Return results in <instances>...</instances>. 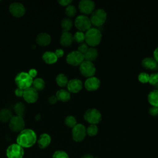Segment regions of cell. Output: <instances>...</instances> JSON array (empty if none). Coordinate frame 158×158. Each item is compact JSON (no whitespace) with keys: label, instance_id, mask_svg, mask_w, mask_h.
<instances>
[{"label":"cell","instance_id":"obj_1","mask_svg":"<svg viewBox=\"0 0 158 158\" xmlns=\"http://www.w3.org/2000/svg\"><path fill=\"white\" fill-rule=\"evenodd\" d=\"M36 141V135L31 129H23L20 132L17 138V144L21 147L30 148Z\"/></svg>","mask_w":158,"mask_h":158},{"label":"cell","instance_id":"obj_2","mask_svg":"<svg viewBox=\"0 0 158 158\" xmlns=\"http://www.w3.org/2000/svg\"><path fill=\"white\" fill-rule=\"evenodd\" d=\"M102 38V35L99 30L96 28H90L85 33V41L87 45L94 47L98 45Z\"/></svg>","mask_w":158,"mask_h":158},{"label":"cell","instance_id":"obj_3","mask_svg":"<svg viewBox=\"0 0 158 158\" xmlns=\"http://www.w3.org/2000/svg\"><path fill=\"white\" fill-rule=\"evenodd\" d=\"M33 81V79L29 75V74L23 72L19 73L15 78V82L18 88L23 90L30 88L32 85Z\"/></svg>","mask_w":158,"mask_h":158},{"label":"cell","instance_id":"obj_4","mask_svg":"<svg viewBox=\"0 0 158 158\" xmlns=\"http://www.w3.org/2000/svg\"><path fill=\"white\" fill-rule=\"evenodd\" d=\"M106 17L107 14L106 11L102 9H98L91 13L89 19L91 24L96 27H99L106 22Z\"/></svg>","mask_w":158,"mask_h":158},{"label":"cell","instance_id":"obj_5","mask_svg":"<svg viewBox=\"0 0 158 158\" xmlns=\"http://www.w3.org/2000/svg\"><path fill=\"white\" fill-rule=\"evenodd\" d=\"M101 114L94 108L88 109L84 114V118L90 124L96 125L101 120Z\"/></svg>","mask_w":158,"mask_h":158},{"label":"cell","instance_id":"obj_6","mask_svg":"<svg viewBox=\"0 0 158 158\" xmlns=\"http://www.w3.org/2000/svg\"><path fill=\"white\" fill-rule=\"evenodd\" d=\"M75 25L80 31H86L91 28V23L89 17L85 15L77 16L75 20Z\"/></svg>","mask_w":158,"mask_h":158},{"label":"cell","instance_id":"obj_7","mask_svg":"<svg viewBox=\"0 0 158 158\" xmlns=\"http://www.w3.org/2000/svg\"><path fill=\"white\" fill-rule=\"evenodd\" d=\"M84 60L83 54L78 51H73L69 52L66 57L67 62L73 66L80 65Z\"/></svg>","mask_w":158,"mask_h":158},{"label":"cell","instance_id":"obj_8","mask_svg":"<svg viewBox=\"0 0 158 158\" xmlns=\"http://www.w3.org/2000/svg\"><path fill=\"white\" fill-rule=\"evenodd\" d=\"M23 154V148L18 144H12L6 150L7 158H22Z\"/></svg>","mask_w":158,"mask_h":158},{"label":"cell","instance_id":"obj_9","mask_svg":"<svg viewBox=\"0 0 158 158\" xmlns=\"http://www.w3.org/2000/svg\"><path fill=\"white\" fill-rule=\"evenodd\" d=\"M81 73L86 77H93L96 73V68L92 62L84 60L79 67Z\"/></svg>","mask_w":158,"mask_h":158},{"label":"cell","instance_id":"obj_10","mask_svg":"<svg viewBox=\"0 0 158 158\" xmlns=\"http://www.w3.org/2000/svg\"><path fill=\"white\" fill-rule=\"evenodd\" d=\"M10 129L14 132H20L25 127V122L22 117L15 115L13 116L9 124Z\"/></svg>","mask_w":158,"mask_h":158},{"label":"cell","instance_id":"obj_11","mask_svg":"<svg viewBox=\"0 0 158 158\" xmlns=\"http://www.w3.org/2000/svg\"><path fill=\"white\" fill-rule=\"evenodd\" d=\"M72 133L73 139L77 142H80L85 138L86 134V130L83 125L78 123L72 128Z\"/></svg>","mask_w":158,"mask_h":158},{"label":"cell","instance_id":"obj_12","mask_svg":"<svg viewBox=\"0 0 158 158\" xmlns=\"http://www.w3.org/2000/svg\"><path fill=\"white\" fill-rule=\"evenodd\" d=\"M10 13L15 17H22L25 12V8L24 6L20 2H13L10 4L9 7Z\"/></svg>","mask_w":158,"mask_h":158},{"label":"cell","instance_id":"obj_13","mask_svg":"<svg viewBox=\"0 0 158 158\" xmlns=\"http://www.w3.org/2000/svg\"><path fill=\"white\" fill-rule=\"evenodd\" d=\"M94 2L91 0H81L78 4L80 11L85 14H91L94 9Z\"/></svg>","mask_w":158,"mask_h":158},{"label":"cell","instance_id":"obj_14","mask_svg":"<svg viewBox=\"0 0 158 158\" xmlns=\"http://www.w3.org/2000/svg\"><path fill=\"white\" fill-rule=\"evenodd\" d=\"M23 98L28 103H33L36 102L38 98V91L33 88L30 87L23 91Z\"/></svg>","mask_w":158,"mask_h":158},{"label":"cell","instance_id":"obj_15","mask_svg":"<svg viewBox=\"0 0 158 158\" xmlns=\"http://www.w3.org/2000/svg\"><path fill=\"white\" fill-rule=\"evenodd\" d=\"M85 87L88 91H95L100 86V80L95 77L88 78L85 81Z\"/></svg>","mask_w":158,"mask_h":158},{"label":"cell","instance_id":"obj_16","mask_svg":"<svg viewBox=\"0 0 158 158\" xmlns=\"http://www.w3.org/2000/svg\"><path fill=\"white\" fill-rule=\"evenodd\" d=\"M67 89L69 92L76 93L82 89V81L78 78H73L69 81L67 83Z\"/></svg>","mask_w":158,"mask_h":158},{"label":"cell","instance_id":"obj_17","mask_svg":"<svg viewBox=\"0 0 158 158\" xmlns=\"http://www.w3.org/2000/svg\"><path fill=\"white\" fill-rule=\"evenodd\" d=\"M142 65L146 69L154 70L158 69V63L153 57H145L142 60Z\"/></svg>","mask_w":158,"mask_h":158},{"label":"cell","instance_id":"obj_18","mask_svg":"<svg viewBox=\"0 0 158 158\" xmlns=\"http://www.w3.org/2000/svg\"><path fill=\"white\" fill-rule=\"evenodd\" d=\"M51 41V36L46 33H41L38 34L36 38V41L37 44L42 46H46L49 44Z\"/></svg>","mask_w":158,"mask_h":158},{"label":"cell","instance_id":"obj_19","mask_svg":"<svg viewBox=\"0 0 158 158\" xmlns=\"http://www.w3.org/2000/svg\"><path fill=\"white\" fill-rule=\"evenodd\" d=\"M51 136L47 133H43L40 135L39 139H38V146L41 149H44L47 148L51 143Z\"/></svg>","mask_w":158,"mask_h":158},{"label":"cell","instance_id":"obj_20","mask_svg":"<svg viewBox=\"0 0 158 158\" xmlns=\"http://www.w3.org/2000/svg\"><path fill=\"white\" fill-rule=\"evenodd\" d=\"M73 41V35L69 32H63L60 38V43L63 46H70Z\"/></svg>","mask_w":158,"mask_h":158},{"label":"cell","instance_id":"obj_21","mask_svg":"<svg viewBox=\"0 0 158 158\" xmlns=\"http://www.w3.org/2000/svg\"><path fill=\"white\" fill-rule=\"evenodd\" d=\"M98 55V50L93 47H91V48H88L87 51L83 55L84 59H85V60L92 62L97 58Z\"/></svg>","mask_w":158,"mask_h":158},{"label":"cell","instance_id":"obj_22","mask_svg":"<svg viewBox=\"0 0 158 158\" xmlns=\"http://www.w3.org/2000/svg\"><path fill=\"white\" fill-rule=\"evenodd\" d=\"M43 60L48 64H52L57 62V57L54 52L51 51L45 52L42 56Z\"/></svg>","mask_w":158,"mask_h":158},{"label":"cell","instance_id":"obj_23","mask_svg":"<svg viewBox=\"0 0 158 158\" xmlns=\"http://www.w3.org/2000/svg\"><path fill=\"white\" fill-rule=\"evenodd\" d=\"M56 96L57 100L62 102H67L70 99V93L66 89H61L56 92Z\"/></svg>","mask_w":158,"mask_h":158},{"label":"cell","instance_id":"obj_24","mask_svg":"<svg viewBox=\"0 0 158 158\" xmlns=\"http://www.w3.org/2000/svg\"><path fill=\"white\" fill-rule=\"evenodd\" d=\"M148 102L154 107H158V91L154 89L149 92L148 96Z\"/></svg>","mask_w":158,"mask_h":158},{"label":"cell","instance_id":"obj_25","mask_svg":"<svg viewBox=\"0 0 158 158\" xmlns=\"http://www.w3.org/2000/svg\"><path fill=\"white\" fill-rule=\"evenodd\" d=\"M12 117L11 111L8 109H2L0 110V121L2 122H9Z\"/></svg>","mask_w":158,"mask_h":158},{"label":"cell","instance_id":"obj_26","mask_svg":"<svg viewBox=\"0 0 158 158\" xmlns=\"http://www.w3.org/2000/svg\"><path fill=\"white\" fill-rule=\"evenodd\" d=\"M45 82L41 78H37L33 80L32 83V88L36 89L37 91H41L44 88Z\"/></svg>","mask_w":158,"mask_h":158},{"label":"cell","instance_id":"obj_27","mask_svg":"<svg viewBox=\"0 0 158 158\" xmlns=\"http://www.w3.org/2000/svg\"><path fill=\"white\" fill-rule=\"evenodd\" d=\"M57 84L60 87H64L67 85L69 82L67 76L64 73H59L57 75L56 78Z\"/></svg>","mask_w":158,"mask_h":158},{"label":"cell","instance_id":"obj_28","mask_svg":"<svg viewBox=\"0 0 158 158\" xmlns=\"http://www.w3.org/2000/svg\"><path fill=\"white\" fill-rule=\"evenodd\" d=\"M72 21L69 18H64L61 22V27L63 32L69 31L72 27Z\"/></svg>","mask_w":158,"mask_h":158},{"label":"cell","instance_id":"obj_29","mask_svg":"<svg viewBox=\"0 0 158 158\" xmlns=\"http://www.w3.org/2000/svg\"><path fill=\"white\" fill-rule=\"evenodd\" d=\"M14 109L17 115L22 117L25 110V107L22 102H17L15 104Z\"/></svg>","mask_w":158,"mask_h":158},{"label":"cell","instance_id":"obj_30","mask_svg":"<svg viewBox=\"0 0 158 158\" xmlns=\"http://www.w3.org/2000/svg\"><path fill=\"white\" fill-rule=\"evenodd\" d=\"M73 41L78 43H83V42L85 40V34H84L83 32L78 31L75 33V34L73 36Z\"/></svg>","mask_w":158,"mask_h":158},{"label":"cell","instance_id":"obj_31","mask_svg":"<svg viewBox=\"0 0 158 158\" xmlns=\"http://www.w3.org/2000/svg\"><path fill=\"white\" fill-rule=\"evenodd\" d=\"M65 14L69 17H72L75 16V15L77 13V9L75 8V7L72 4H69V6H67L65 8Z\"/></svg>","mask_w":158,"mask_h":158},{"label":"cell","instance_id":"obj_32","mask_svg":"<svg viewBox=\"0 0 158 158\" xmlns=\"http://www.w3.org/2000/svg\"><path fill=\"white\" fill-rule=\"evenodd\" d=\"M65 123L67 127L70 128L74 127L77 124L75 118L72 115H69L65 118Z\"/></svg>","mask_w":158,"mask_h":158},{"label":"cell","instance_id":"obj_33","mask_svg":"<svg viewBox=\"0 0 158 158\" xmlns=\"http://www.w3.org/2000/svg\"><path fill=\"white\" fill-rule=\"evenodd\" d=\"M98 128L96 125L91 124L86 129V133L90 136H93L96 135L98 133Z\"/></svg>","mask_w":158,"mask_h":158},{"label":"cell","instance_id":"obj_34","mask_svg":"<svg viewBox=\"0 0 158 158\" xmlns=\"http://www.w3.org/2000/svg\"><path fill=\"white\" fill-rule=\"evenodd\" d=\"M151 85L156 86L158 85V73H154L149 75V79L148 81Z\"/></svg>","mask_w":158,"mask_h":158},{"label":"cell","instance_id":"obj_35","mask_svg":"<svg viewBox=\"0 0 158 158\" xmlns=\"http://www.w3.org/2000/svg\"><path fill=\"white\" fill-rule=\"evenodd\" d=\"M138 78V80L141 83H147L149 81V75L146 72H141L139 74Z\"/></svg>","mask_w":158,"mask_h":158},{"label":"cell","instance_id":"obj_36","mask_svg":"<svg viewBox=\"0 0 158 158\" xmlns=\"http://www.w3.org/2000/svg\"><path fill=\"white\" fill-rule=\"evenodd\" d=\"M52 158H69L68 154L63 151H56L53 156Z\"/></svg>","mask_w":158,"mask_h":158},{"label":"cell","instance_id":"obj_37","mask_svg":"<svg viewBox=\"0 0 158 158\" xmlns=\"http://www.w3.org/2000/svg\"><path fill=\"white\" fill-rule=\"evenodd\" d=\"M88 46L87 45L86 43H81L80 44V45L78 47V51H79L80 52H81V54H83V55L85 54V52L87 51V50L88 49Z\"/></svg>","mask_w":158,"mask_h":158},{"label":"cell","instance_id":"obj_38","mask_svg":"<svg viewBox=\"0 0 158 158\" xmlns=\"http://www.w3.org/2000/svg\"><path fill=\"white\" fill-rule=\"evenodd\" d=\"M149 113L152 116H156L158 115V107L152 106L149 109Z\"/></svg>","mask_w":158,"mask_h":158},{"label":"cell","instance_id":"obj_39","mask_svg":"<svg viewBox=\"0 0 158 158\" xmlns=\"http://www.w3.org/2000/svg\"><path fill=\"white\" fill-rule=\"evenodd\" d=\"M72 2V1H71V0H59V1H58V2L61 6H67Z\"/></svg>","mask_w":158,"mask_h":158},{"label":"cell","instance_id":"obj_40","mask_svg":"<svg viewBox=\"0 0 158 158\" xmlns=\"http://www.w3.org/2000/svg\"><path fill=\"white\" fill-rule=\"evenodd\" d=\"M54 53H55V54L56 55V56H57V58H58V57H62V56H64V51H63L62 49H57L56 50V51H55Z\"/></svg>","mask_w":158,"mask_h":158},{"label":"cell","instance_id":"obj_41","mask_svg":"<svg viewBox=\"0 0 158 158\" xmlns=\"http://www.w3.org/2000/svg\"><path fill=\"white\" fill-rule=\"evenodd\" d=\"M28 73L29 74V75L33 78L34 77H35L37 75V70L35 69H31L29 70V72H28Z\"/></svg>","mask_w":158,"mask_h":158},{"label":"cell","instance_id":"obj_42","mask_svg":"<svg viewBox=\"0 0 158 158\" xmlns=\"http://www.w3.org/2000/svg\"><path fill=\"white\" fill-rule=\"evenodd\" d=\"M23 89H20V88H17L15 90V94L17 96H19V97H21V96H23Z\"/></svg>","mask_w":158,"mask_h":158},{"label":"cell","instance_id":"obj_43","mask_svg":"<svg viewBox=\"0 0 158 158\" xmlns=\"http://www.w3.org/2000/svg\"><path fill=\"white\" fill-rule=\"evenodd\" d=\"M48 101H49V103H51V104H54L56 103V102L57 101V99L56 96H51L49 98Z\"/></svg>","mask_w":158,"mask_h":158},{"label":"cell","instance_id":"obj_44","mask_svg":"<svg viewBox=\"0 0 158 158\" xmlns=\"http://www.w3.org/2000/svg\"><path fill=\"white\" fill-rule=\"evenodd\" d=\"M153 56H154V59H155V60L158 63V47L156 48L153 52Z\"/></svg>","mask_w":158,"mask_h":158},{"label":"cell","instance_id":"obj_45","mask_svg":"<svg viewBox=\"0 0 158 158\" xmlns=\"http://www.w3.org/2000/svg\"><path fill=\"white\" fill-rule=\"evenodd\" d=\"M81 158H94L93 156L90 155V154H86L85 156H83Z\"/></svg>","mask_w":158,"mask_h":158},{"label":"cell","instance_id":"obj_46","mask_svg":"<svg viewBox=\"0 0 158 158\" xmlns=\"http://www.w3.org/2000/svg\"><path fill=\"white\" fill-rule=\"evenodd\" d=\"M40 118H41V116H40V114H38V115H36V119L37 120H40Z\"/></svg>","mask_w":158,"mask_h":158},{"label":"cell","instance_id":"obj_47","mask_svg":"<svg viewBox=\"0 0 158 158\" xmlns=\"http://www.w3.org/2000/svg\"><path fill=\"white\" fill-rule=\"evenodd\" d=\"M155 87H156V89H156V90L158 91V85H157V86H155Z\"/></svg>","mask_w":158,"mask_h":158},{"label":"cell","instance_id":"obj_48","mask_svg":"<svg viewBox=\"0 0 158 158\" xmlns=\"http://www.w3.org/2000/svg\"><path fill=\"white\" fill-rule=\"evenodd\" d=\"M96 158H97V157H96Z\"/></svg>","mask_w":158,"mask_h":158},{"label":"cell","instance_id":"obj_49","mask_svg":"<svg viewBox=\"0 0 158 158\" xmlns=\"http://www.w3.org/2000/svg\"></svg>","mask_w":158,"mask_h":158}]
</instances>
